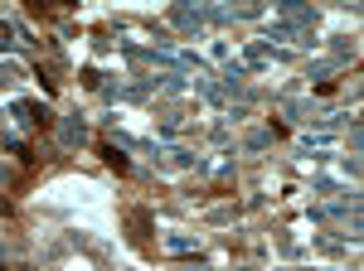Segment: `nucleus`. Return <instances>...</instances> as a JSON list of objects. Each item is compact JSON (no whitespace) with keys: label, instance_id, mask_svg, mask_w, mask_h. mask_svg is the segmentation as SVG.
I'll return each mask as SVG.
<instances>
[{"label":"nucleus","instance_id":"1","mask_svg":"<svg viewBox=\"0 0 364 271\" xmlns=\"http://www.w3.org/2000/svg\"><path fill=\"white\" fill-rule=\"evenodd\" d=\"M97 155H102V165H107V170H117V175H127V170H132V160L117 150L112 140H97Z\"/></svg>","mask_w":364,"mask_h":271},{"label":"nucleus","instance_id":"2","mask_svg":"<svg viewBox=\"0 0 364 271\" xmlns=\"http://www.w3.org/2000/svg\"><path fill=\"white\" fill-rule=\"evenodd\" d=\"M20 116H25V121H34L39 131H49V126H54V116H49V107H34V102H20Z\"/></svg>","mask_w":364,"mask_h":271}]
</instances>
